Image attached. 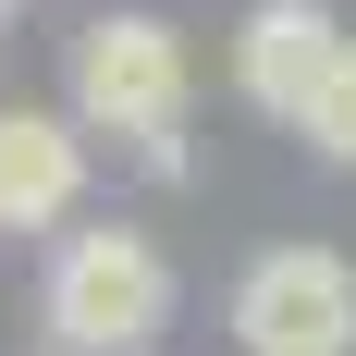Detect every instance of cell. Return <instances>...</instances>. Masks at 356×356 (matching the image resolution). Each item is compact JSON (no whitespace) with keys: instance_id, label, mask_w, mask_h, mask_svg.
I'll return each mask as SVG.
<instances>
[{"instance_id":"6","label":"cell","mask_w":356,"mask_h":356,"mask_svg":"<svg viewBox=\"0 0 356 356\" xmlns=\"http://www.w3.org/2000/svg\"><path fill=\"white\" fill-rule=\"evenodd\" d=\"M295 136H307V160H332V172H356V37H344V62L320 74V99L295 111Z\"/></svg>"},{"instance_id":"3","label":"cell","mask_w":356,"mask_h":356,"mask_svg":"<svg viewBox=\"0 0 356 356\" xmlns=\"http://www.w3.org/2000/svg\"><path fill=\"white\" fill-rule=\"evenodd\" d=\"M246 356H356V258L344 246H258L221 295Z\"/></svg>"},{"instance_id":"2","label":"cell","mask_w":356,"mask_h":356,"mask_svg":"<svg viewBox=\"0 0 356 356\" xmlns=\"http://www.w3.org/2000/svg\"><path fill=\"white\" fill-rule=\"evenodd\" d=\"M37 320L62 356H147L172 332V258L136 221H74L49 234V270H37Z\"/></svg>"},{"instance_id":"4","label":"cell","mask_w":356,"mask_h":356,"mask_svg":"<svg viewBox=\"0 0 356 356\" xmlns=\"http://www.w3.org/2000/svg\"><path fill=\"white\" fill-rule=\"evenodd\" d=\"M86 123L49 99H0V246L13 234H74L86 221Z\"/></svg>"},{"instance_id":"5","label":"cell","mask_w":356,"mask_h":356,"mask_svg":"<svg viewBox=\"0 0 356 356\" xmlns=\"http://www.w3.org/2000/svg\"><path fill=\"white\" fill-rule=\"evenodd\" d=\"M332 62H344V25H332L320 0H246V25H234V99L246 111L295 123Z\"/></svg>"},{"instance_id":"1","label":"cell","mask_w":356,"mask_h":356,"mask_svg":"<svg viewBox=\"0 0 356 356\" xmlns=\"http://www.w3.org/2000/svg\"><path fill=\"white\" fill-rule=\"evenodd\" d=\"M184 99H197V62L160 13H86L62 37V111L86 136L136 147L147 172H184Z\"/></svg>"},{"instance_id":"7","label":"cell","mask_w":356,"mask_h":356,"mask_svg":"<svg viewBox=\"0 0 356 356\" xmlns=\"http://www.w3.org/2000/svg\"><path fill=\"white\" fill-rule=\"evenodd\" d=\"M13 13H25V0H0V25H13Z\"/></svg>"}]
</instances>
